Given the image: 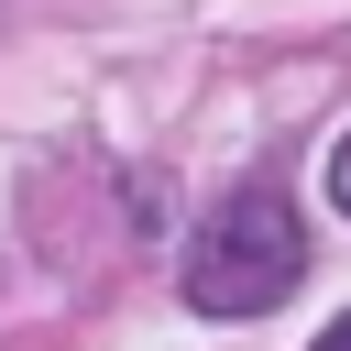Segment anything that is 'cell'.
I'll return each mask as SVG.
<instances>
[{"label":"cell","instance_id":"2","mask_svg":"<svg viewBox=\"0 0 351 351\" xmlns=\"http://www.w3.org/2000/svg\"><path fill=\"white\" fill-rule=\"evenodd\" d=\"M329 208H340V219H351V132H340V143H329Z\"/></svg>","mask_w":351,"mask_h":351},{"label":"cell","instance_id":"3","mask_svg":"<svg viewBox=\"0 0 351 351\" xmlns=\"http://www.w3.org/2000/svg\"><path fill=\"white\" fill-rule=\"evenodd\" d=\"M307 351H351V307H340V318H329V329H318Z\"/></svg>","mask_w":351,"mask_h":351},{"label":"cell","instance_id":"1","mask_svg":"<svg viewBox=\"0 0 351 351\" xmlns=\"http://www.w3.org/2000/svg\"><path fill=\"white\" fill-rule=\"evenodd\" d=\"M296 274H307V219H296L285 186L219 197L186 241V307L197 318H263V307L296 296Z\"/></svg>","mask_w":351,"mask_h":351}]
</instances>
